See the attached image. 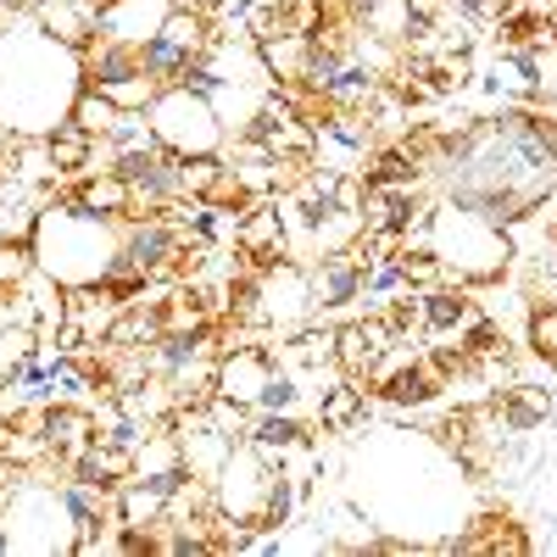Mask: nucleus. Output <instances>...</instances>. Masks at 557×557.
I'll return each instance as SVG.
<instances>
[{"instance_id":"nucleus-16","label":"nucleus","mask_w":557,"mask_h":557,"mask_svg":"<svg viewBox=\"0 0 557 557\" xmlns=\"http://www.w3.org/2000/svg\"><path fill=\"white\" fill-rule=\"evenodd\" d=\"M524 346L541 368L557 374V301H535L530 307V330H524Z\"/></svg>"},{"instance_id":"nucleus-8","label":"nucleus","mask_w":557,"mask_h":557,"mask_svg":"<svg viewBox=\"0 0 557 557\" xmlns=\"http://www.w3.org/2000/svg\"><path fill=\"white\" fill-rule=\"evenodd\" d=\"M312 312V285H307V262L278 257L273 268L257 273V323L268 330V341H285L296 330H307Z\"/></svg>"},{"instance_id":"nucleus-22","label":"nucleus","mask_w":557,"mask_h":557,"mask_svg":"<svg viewBox=\"0 0 557 557\" xmlns=\"http://www.w3.org/2000/svg\"><path fill=\"white\" fill-rule=\"evenodd\" d=\"M96 7H101V0H96Z\"/></svg>"},{"instance_id":"nucleus-14","label":"nucleus","mask_w":557,"mask_h":557,"mask_svg":"<svg viewBox=\"0 0 557 557\" xmlns=\"http://www.w3.org/2000/svg\"><path fill=\"white\" fill-rule=\"evenodd\" d=\"M257 51H262L273 84H301L307 62H312V34H268V39H257Z\"/></svg>"},{"instance_id":"nucleus-4","label":"nucleus","mask_w":557,"mask_h":557,"mask_svg":"<svg viewBox=\"0 0 557 557\" xmlns=\"http://www.w3.org/2000/svg\"><path fill=\"white\" fill-rule=\"evenodd\" d=\"M28 240H34L39 273H51L62 290L107 285V273L123 251V218H101V212H84V207L51 196L39 207Z\"/></svg>"},{"instance_id":"nucleus-11","label":"nucleus","mask_w":557,"mask_h":557,"mask_svg":"<svg viewBox=\"0 0 557 557\" xmlns=\"http://www.w3.org/2000/svg\"><path fill=\"white\" fill-rule=\"evenodd\" d=\"M168 0H101L96 7V34L117 39V45H146L162 34L168 23Z\"/></svg>"},{"instance_id":"nucleus-3","label":"nucleus","mask_w":557,"mask_h":557,"mask_svg":"<svg viewBox=\"0 0 557 557\" xmlns=\"http://www.w3.org/2000/svg\"><path fill=\"white\" fill-rule=\"evenodd\" d=\"M401 246L435 251L446 285H469V290L496 285V278L513 268V257H519L513 228H502V223H491V218H480L469 207H457L446 196H435L424 212L401 228Z\"/></svg>"},{"instance_id":"nucleus-6","label":"nucleus","mask_w":557,"mask_h":557,"mask_svg":"<svg viewBox=\"0 0 557 557\" xmlns=\"http://www.w3.org/2000/svg\"><path fill=\"white\" fill-rule=\"evenodd\" d=\"M0 524L12 535V552H78V524L62 502L57 480H39L28 474L7 502H0Z\"/></svg>"},{"instance_id":"nucleus-15","label":"nucleus","mask_w":557,"mask_h":557,"mask_svg":"<svg viewBox=\"0 0 557 557\" xmlns=\"http://www.w3.org/2000/svg\"><path fill=\"white\" fill-rule=\"evenodd\" d=\"M45 146H51V157H57L62 178H78V173H84V162H89V146H96V134H84V128L67 117L62 128L45 134Z\"/></svg>"},{"instance_id":"nucleus-5","label":"nucleus","mask_w":557,"mask_h":557,"mask_svg":"<svg viewBox=\"0 0 557 557\" xmlns=\"http://www.w3.org/2000/svg\"><path fill=\"white\" fill-rule=\"evenodd\" d=\"M146 128L173 157H223V146H228V128H223L212 96H201L190 84H162V96L146 107Z\"/></svg>"},{"instance_id":"nucleus-9","label":"nucleus","mask_w":557,"mask_h":557,"mask_svg":"<svg viewBox=\"0 0 557 557\" xmlns=\"http://www.w3.org/2000/svg\"><path fill=\"white\" fill-rule=\"evenodd\" d=\"M307 285H312V312H318V318L351 312V307L368 296V262H357L351 251L312 257V262H307Z\"/></svg>"},{"instance_id":"nucleus-20","label":"nucleus","mask_w":557,"mask_h":557,"mask_svg":"<svg viewBox=\"0 0 557 557\" xmlns=\"http://www.w3.org/2000/svg\"><path fill=\"white\" fill-rule=\"evenodd\" d=\"M12 552V535H7V524H0V557H7Z\"/></svg>"},{"instance_id":"nucleus-1","label":"nucleus","mask_w":557,"mask_h":557,"mask_svg":"<svg viewBox=\"0 0 557 557\" xmlns=\"http://www.w3.org/2000/svg\"><path fill=\"white\" fill-rule=\"evenodd\" d=\"M351 474H357V513L380 519V530H407L412 541L418 530H451V502H462V480H469L430 430L424 435L385 430L374 446H357Z\"/></svg>"},{"instance_id":"nucleus-17","label":"nucleus","mask_w":557,"mask_h":557,"mask_svg":"<svg viewBox=\"0 0 557 557\" xmlns=\"http://www.w3.org/2000/svg\"><path fill=\"white\" fill-rule=\"evenodd\" d=\"M396 290H407V273H401L396 257H385V262L368 268V301H391Z\"/></svg>"},{"instance_id":"nucleus-21","label":"nucleus","mask_w":557,"mask_h":557,"mask_svg":"<svg viewBox=\"0 0 557 557\" xmlns=\"http://www.w3.org/2000/svg\"><path fill=\"white\" fill-rule=\"evenodd\" d=\"M0 246H7V223H0Z\"/></svg>"},{"instance_id":"nucleus-7","label":"nucleus","mask_w":557,"mask_h":557,"mask_svg":"<svg viewBox=\"0 0 557 557\" xmlns=\"http://www.w3.org/2000/svg\"><path fill=\"white\" fill-rule=\"evenodd\" d=\"M273 491H278V469L251 441H235V451H228V462L212 480L218 513L246 524V530H257V535H278V524H273Z\"/></svg>"},{"instance_id":"nucleus-19","label":"nucleus","mask_w":557,"mask_h":557,"mask_svg":"<svg viewBox=\"0 0 557 557\" xmlns=\"http://www.w3.org/2000/svg\"><path fill=\"white\" fill-rule=\"evenodd\" d=\"M173 12H201V17H218V0H168Z\"/></svg>"},{"instance_id":"nucleus-13","label":"nucleus","mask_w":557,"mask_h":557,"mask_svg":"<svg viewBox=\"0 0 557 557\" xmlns=\"http://www.w3.org/2000/svg\"><path fill=\"white\" fill-rule=\"evenodd\" d=\"M78 67H84V89H107V84H117L123 73L146 67V62H139V45H117V39L96 34L78 51Z\"/></svg>"},{"instance_id":"nucleus-2","label":"nucleus","mask_w":557,"mask_h":557,"mask_svg":"<svg viewBox=\"0 0 557 557\" xmlns=\"http://www.w3.org/2000/svg\"><path fill=\"white\" fill-rule=\"evenodd\" d=\"M78 89H84L78 51L57 34H45L34 12L0 28V128L45 139L73 117Z\"/></svg>"},{"instance_id":"nucleus-12","label":"nucleus","mask_w":557,"mask_h":557,"mask_svg":"<svg viewBox=\"0 0 557 557\" xmlns=\"http://www.w3.org/2000/svg\"><path fill=\"white\" fill-rule=\"evenodd\" d=\"M57 196L73 201V207H84V212H101V218H128V207H134V190H128V178H123L117 168H107V173H78V178L62 184Z\"/></svg>"},{"instance_id":"nucleus-18","label":"nucleus","mask_w":557,"mask_h":557,"mask_svg":"<svg viewBox=\"0 0 557 557\" xmlns=\"http://www.w3.org/2000/svg\"><path fill=\"white\" fill-rule=\"evenodd\" d=\"M34 346V335H23V330H12L7 318H0V380H12L17 374V362H23V351Z\"/></svg>"},{"instance_id":"nucleus-10","label":"nucleus","mask_w":557,"mask_h":557,"mask_svg":"<svg viewBox=\"0 0 557 557\" xmlns=\"http://www.w3.org/2000/svg\"><path fill=\"white\" fill-rule=\"evenodd\" d=\"M273 374H278L273 346H235V351H223V357H218V368H212V391H218V396H235V401H246V407H257L262 391L273 385Z\"/></svg>"}]
</instances>
